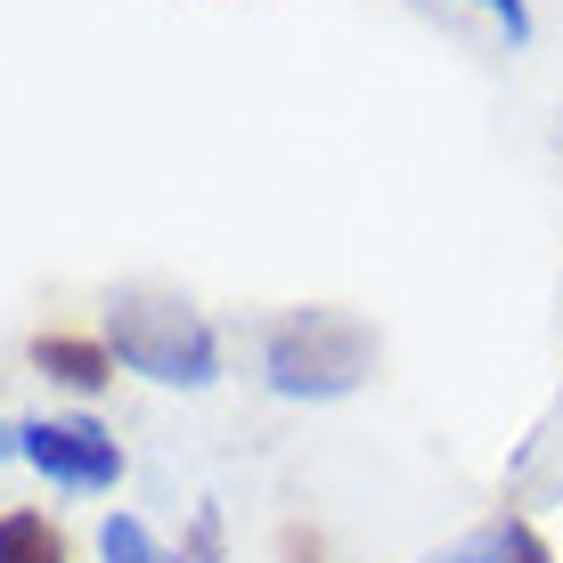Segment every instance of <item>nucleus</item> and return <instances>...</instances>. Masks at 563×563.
Wrapping results in <instances>:
<instances>
[{
	"label": "nucleus",
	"mask_w": 563,
	"mask_h": 563,
	"mask_svg": "<svg viewBox=\"0 0 563 563\" xmlns=\"http://www.w3.org/2000/svg\"><path fill=\"white\" fill-rule=\"evenodd\" d=\"M107 352L147 384H180V393H205L221 376V343H212L205 310H188L180 295H147V286H123L107 302Z\"/></svg>",
	"instance_id": "obj_1"
},
{
	"label": "nucleus",
	"mask_w": 563,
	"mask_h": 563,
	"mask_svg": "<svg viewBox=\"0 0 563 563\" xmlns=\"http://www.w3.org/2000/svg\"><path fill=\"white\" fill-rule=\"evenodd\" d=\"M262 376L278 400H343L376 376V335L343 310H295V319L269 327Z\"/></svg>",
	"instance_id": "obj_2"
},
{
	"label": "nucleus",
	"mask_w": 563,
	"mask_h": 563,
	"mask_svg": "<svg viewBox=\"0 0 563 563\" xmlns=\"http://www.w3.org/2000/svg\"><path fill=\"white\" fill-rule=\"evenodd\" d=\"M16 457L49 474L57 490H114L123 482V441L99 417H33L16 424Z\"/></svg>",
	"instance_id": "obj_3"
},
{
	"label": "nucleus",
	"mask_w": 563,
	"mask_h": 563,
	"mask_svg": "<svg viewBox=\"0 0 563 563\" xmlns=\"http://www.w3.org/2000/svg\"><path fill=\"white\" fill-rule=\"evenodd\" d=\"M33 367L57 384H74V393H99V384H114V352L90 335H66V327H42L33 335Z\"/></svg>",
	"instance_id": "obj_4"
},
{
	"label": "nucleus",
	"mask_w": 563,
	"mask_h": 563,
	"mask_svg": "<svg viewBox=\"0 0 563 563\" xmlns=\"http://www.w3.org/2000/svg\"><path fill=\"white\" fill-rule=\"evenodd\" d=\"M424 563H555V555H548V539H539L522 515H498V522H482L474 539H457V548H441Z\"/></svg>",
	"instance_id": "obj_5"
},
{
	"label": "nucleus",
	"mask_w": 563,
	"mask_h": 563,
	"mask_svg": "<svg viewBox=\"0 0 563 563\" xmlns=\"http://www.w3.org/2000/svg\"><path fill=\"white\" fill-rule=\"evenodd\" d=\"M0 563H66V531L33 507H9L0 515Z\"/></svg>",
	"instance_id": "obj_6"
},
{
	"label": "nucleus",
	"mask_w": 563,
	"mask_h": 563,
	"mask_svg": "<svg viewBox=\"0 0 563 563\" xmlns=\"http://www.w3.org/2000/svg\"><path fill=\"white\" fill-rule=\"evenodd\" d=\"M99 555H107V563H172V555L147 539V522H140V515H107V531H99Z\"/></svg>",
	"instance_id": "obj_7"
},
{
	"label": "nucleus",
	"mask_w": 563,
	"mask_h": 563,
	"mask_svg": "<svg viewBox=\"0 0 563 563\" xmlns=\"http://www.w3.org/2000/svg\"><path fill=\"white\" fill-rule=\"evenodd\" d=\"M212 555H221V515H197V539H188V563H212Z\"/></svg>",
	"instance_id": "obj_8"
},
{
	"label": "nucleus",
	"mask_w": 563,
	"mask_h": 563,
	"mask_svg": "<svg viewBox=\"0 0 563 563\" xmlns=\"http://www.w3.org/2000/svg\"><path fill=\"white\" fill-rule=\"evenodd\" d=\"M482 9L507 25V42H531V9H522V0H482Z\"/></svg>",
	"instance_id": "obj_9"
},
{
	"label": "nucleus",
	"mask_w": 563,
	"mask_h": 563,
	"mask_svg": "<svg viewBox=\"0 0 563 563\" xmlns=\"http://www.w3.org/2000/svg\"><path fill=\"white\" fill-rule=\"evenodd\" d=\"M286 555H295V563H319V539H302V531H286Z\"/></svg>",
	"instance_id": "obj_10"
},
{
	"label": "nucleus",
	"mask_w": 563,
	"mask_h": 563,
	"mask_svg": "<svg viewBox=\"0 0 563 563\" xmlns=\"http://www.w3.org/2000/svg\"><path fill=\"white\" fill-rule=\"evenodd\" d=\"M0 450H9V433H0Z\"/></svg>",
	"instance_id": "obj_11"
}]
</instances>
